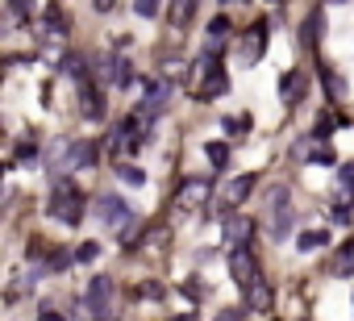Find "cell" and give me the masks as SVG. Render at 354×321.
Masks as SVG:
<instances>
[{"label": "cell", "instance_id": "cell-1", "mask_svg": "<svg viewBox=\"0 0 354 321\" xmlns=\"http://www.w3.org/2000/svg\"><path fill=\"white\" fill-rule=\"evenodd\" d=\"M225 88H229V75H225V67L217 59V50L200 55V63L192 67V92L200 100H217V96H225Z\"/></svg>", "mask_w": 354, "mask_h": 321}, {"label": "cell", "instance_id": "cell-2", "mask_svg": "<svg viewBox=\"0 0 354 321\" xmlns=\"http://www.w3.org/2000/svg\"><path fill=\"white\" fill-rule=\"evenodd\" d=\"M50 217L63 226H79L84 222V192L71 180H55V192H50Z\"/></svg>", "mask_w": 354, "mask_h": 321}, {"label": "cell", "instance_id": "cell-3", "mask_svg": "<svg viewBox=\"0 0 354 321\" xmlns=\"http://www.w3.org/2000/svg\"><path fill=\"white\" fill-rule=\"evenodd\" d=\"M229 276H233V284L246 292L255 280H263L259 276V259H255V250H250V242L246 246H229Z\"/></svg>", "mask_w": 354, "mask_h": 321}, {"label": "cell", "instance_id": "cell-4", "mask_svg": "<svg viewBox=\"0 0 354 321\" xmlns=\"http://www.w3.org/2000/svg\"><path fill=\"white\" fill-rule=\"evenodd\" d=\"M209 196H213V184L209 180H184L179 188H175V213H196V209H205L209 204Z\"/></svg>", "mask_w": 354, "mask_h": 321}, {"label": "cell", "instance_id": "cell-5", "mask_svg": "<svg viewBox=\"0 0 354 321\" xmlns=\"http://www.w3.org/2000/svg\"><path fill=\"white\" fill-rule=\"evenodd\" d=\"M171 92H175L171 84H150V92H146V96L138 100L134 117H138L142 126H155V117H159V113L167 109V104H171Z\"/></svg>", "mask_w": 354, "mask_h": 321}, {"label": "cell", "instance_id": "cell-6", "mask_svg": "<svg viewBox=\"0 0 354 321\" xmlns=\"http://www.w3.org/2000/svg\"><path fill=\"white\" fill-rule=\"evenodd\" d=\"M96 213H100V222H105L109 230H121L125 222H134V213H129V204L121 196H100L96 200Z\"/></svg>", "mask_w": 354, "mask_h": 321}, {"label": "cell", "instance_id": "cell-7", "mask_svg": "<svg viewBox=\"0 0 354 321\" xmlns=\"http://www.w3.org/2000/svg\"><path fill=\"white\" fill-rule=\"evenodd\" d=\"M263 46H267V21H255V25L246 29L242 46H238L242 63H246V67H250V63H259V59H263Z\"/></svg>", "mask_w": 354, "mask_h": 321}, {"label": "cell", "instance_id": "cell-8", "mask_svg": "<svg viewBox=\"0 0 354 321\" xmlns=\"http://www.w3.org/2000/svg\"><path fill=\"white\" fill-rule=\"evenodd\" d=\"M79 113H84L88 121H105V92L96 88V80L79 84Z\"/></svg>", "mask_w": 354, "mask_h": 321}, {"label": "cell", "instance_id": "cell-9", "mask_svg": "<svg viewBox=\"0 0 354 321\" xmlns=\"http://www.w3.org/2000/svg\"><path fill=\"white\" fill-rule=\"evenodd\" d=\"M250 238H255V222L242 217V213H229L225 217V242L229 246H246Z\"/></svg>", "mask_w": 354, "mask_h": 321}, {"label": "cell", "instance_id": "cell-10", "mask_svg": "<svg viewBox=\"0 0 354 321\" xmlns=\"http://www.w3.org/2000/svg\"><path fill=\"white\" fill-rule=\"evenodd\" d=\"M84 300H88V309H92V313H100V309H109V300H113V280H109V276H96V280L88 284Z\"/></svg>", "mask_w": 354, "mask_h": 321}, {"label": "cell", "instance_id": "cell-11", "mask_svg": "<svg viewBox=\"0 0 354 321\" xmlns=\"http://www.w3.org/2000/svg\"><path fill=\"white\" fill-rule=\"evenodd\" d=\"M96 154H100V146H96V142H88V138H79V142H71V154H67V167H71V171L96 167Z\"/></svg>", "mask_w": 354, "mask_h": 321}, {"label": "cell", "instance_id": "cell-12", "mask_svg": "<svg viewBox=\"0 0 354 321\" xmlns=\"http://www.w3.org/2000/svg\"><path fill=\"white\" fill-rule=\"evenodd\" d=\"M267 222H271V226H267V234H271L275 242H283V238L292 234V222H296V213H292V204H275V209L267 213Z\"/></svg>", "mask_w": 354, "mask_h": 321}, {"label": "cell", "instance_id": "cell-13", "mask_svg": "<svg viewBox=\"0 0 354 321\" xmlns=\"http://www.w3.org/2000/svg\"><path fill=\"white\" fill-rule=\"evenodd\" d=\"M250 192H255V176H250V171H246V176H233V180L225 184V192H221V200H225V209H238V204H242V200H246Z\"/></svg>", "mask_w": 354, "mask_h": 321}, {"label": "cell", "instance_id": "cell-14", "mask_svg": "<svg viewBox=\"0 0 354 321\" xmlns=\"http://www.w3.org/2000/svg\"><path fill=\"white\" fill-rule=\"evenodd\" d=\"M275 305V292H271V284L267 280H255L246 288V309H255V313H267Z\"/></svg>", "mask_w": 354, "mask_h": 321}, {"label": "cell", "instance_id": "cell-15", "mask_svg": "<svg viewBox=\"0 0 354 321\" xmlns=\"http://www.w3.org/2000/svg\"><path fill=\"white\" fill-rule=\"evenodd\" d=\"M192 17H196V0H171V5H167V21L175 29H188Z\"/></svg>", "mask_w": 354, "mask_h": 321}, {"label": "cell", "instance_id": "cell-16", "mask_svg": "<svg viewBox=\"0 0 354 321\" xmlns=\"http://www.w3.org/2000/svg\"><path fill=\"white\" fill-rule=\"evenodd\" d=\"M279 96H283V104H296L300 96H305V75H300V71H288V75L279 80Z\"/></svg>", "mask_w": 354, "mask_h": 321}, {"label": "cell", "instance_id": "cell-17", "mask_svg": "<svg viewBox=\"0 0 354 321\" xmlns=\"http://www.w3.org/2000/svg\"><path fill=\"white\" fill-rule=\"evenodd\" d=\"M329 267H333V276H354V238L333 250V263Z\"/></svg>", "mask_w": 354, "mask_h": 321}, {"label": "cell", "instance_id": "cell-18", "mask_svg": "<svg viewBox=\"0 0 354 321\" xmlns=\"http://www.w3.org/2000/svg\"><path fill=\"white\" fill-rule=\"evenodd\" d=\"M167 242H171V230H167V226H155V230H146V234H142L138 246H142L146 254H155V250H163Z\"/></svg>", "mask_w": 354, "mask_h": 321}, {"label": "cell", "instance_id": "cell-19", "mask_svg": "<svg viewBox=\"0 0 354 321\" xmlns=\"http://www.w3.org/2000/svg\"><path fill=\"white\" fill-rule=\"evenodd\" d=\"M67 29H71V21H63L59 5H46V34H50V38H63Z\"/></svg>", "mask_w": 354, "mask_h": 321}, {"label": "cell", "instance_id": "cell-20", "mask_svg": "<svg viewBox=\"0 0 354 321\" xmlns=\"http://www.w3.org/2000/svg\"><path fill=\"white\" fill-rule=\"evenodd\" d=\"M63 71H67V75L75 80V88L92 80V75H88V63H84V55H67V59H63Z\"/></svg>", "mask_w": 354, "mask_h": 321}, {"label": "cell", "instance_id": "cell-21", "mask_svg": "<svg viewBox=\"0 0 354 321\" xmlns=\"http://www.w3.org/2000/svg\"><path fill=\"white\" fill-rule=\"evenodd\" d=\"M205 154H209V163H213L217 171H225V167H229V142H209V146H205Z\"/></svg>", "mask_w": 354, "mask_h": 321}, {"label": "cell", "instance_id": "cell-22", "mask_svg": "<svg viewBox=\"0 0 354 321\" xmlns=\"http://www.w3.org/2000/svg\"><path fill=\"white\" fill-rule=\"evenodd\" d=\"M321 29H325V21H321V13H313V17L305 21V29H300V42H305V46H317V42H321Z\"/></svg>", "mask_w": 354, "mask_h": 321}, {"label": "cell", "instance_id": "cell-23", "mask_svg": "<svg viewBox=\"0 0 354 321\" xmlns=\"http://www.w3.org/2000/svg\"><path fill=\"white\" fill-rule=\"evenodd\" d=\"M117 180L129 184V188H142V184H146V171L134 167V163H117Z\"/></svg>", "mask_w": 354, "mask_h": 321}, {"label": "cell", "instance_id": "cell-24", "mask_svg": "<svg viewBox=\"0 0 354 321\" xmlns=\"http://www.w3.org/2000/svg\"><path fill=\"white\" fill-rule=\"evenodd\" d=\"M134 80H138V71H134V63L129 59H117V88H134Z\"/></svg>", "mask_w": 354, "mask_h": 321}, {"label": "cell", "instance_id": "cell-25", "mask_svg": "<svg viewBox=\"0 0 354 321\" xmlns=\"http://www.w3.org/2000/svg\"><path fill=\"white\" fill-rule=\"evenodd\" d=\"M325 242H329L325 230H305V234H300V250H317V246H325Z\"/></svg>", "mask_w": 354, "mask_h": 321}, {"label": "cell", "instance_id": "cell-26", "mask_svg": "<svg viewBox=\"0 0 354 321\" xmlns=\"http://www.w3.org/2000/svg\"><path fill=\"white\" fill-rule=\"evenodd\" d=\"M225 134H229V138H242V134H250V117H246V113H238V117H225Z\"/></svg>", "mask_w": 354, "mask_h": 321}, {"label": "cell", "instance_id": "cell-27", "mask_svg": "<svg viewBox=\"0 0 354 321\" xmlns=\"http://www.w3.org/2000/svg\"><path fill=\"white\" fill-rule=\"evenodd\" d=\"M321 80H325V92H329V96H346V84H342V75H333L329 67H321Z\"/></svg>", "mask_w": 354, "mask_h": 321}, {"label": "cell", "instance_id": "cell-28", "mask_svg": "<svg viewBox=\"0 0 354 321\" xmlns=\"http://www.w3.org/2000/svg\"><path fill=\"white\" fill-rule=\"evenodd\" d=\"M338 188H342V196L354 192V163H342V167H338Z\"/></svg>", "mask_w": 354, "mask_h": 321}, {"label": "cell", "instance_id": "cell-29", "mask_svg": "<svg viewBox=\"0 0 354 321\" xmlns=\"http://www.w3.org/2000/svg\"><path fill=\"white\" fill-rule=\"evenodd\" d=\"M333 126H342V117H338V113H321L313 134H317V138H329V130H333Z\"/></svg>", "mask_w": 354, "mask_h": 321}, {"label": "cell", "instance_id": "cell-30", "mask_svg": "<svg viewBox=\"0 0 354 321\" xmlns=\"http://www.w3.org/2000/svg\"><path fill=\"white\" fill-rule=\"evenodd\" d=\"M275 204H292V192H288V184H275V188L267 192V209H275Z\"/></svg>", "mask_w": 354, "mask_h": 321}, {"label": "cell", "instance_id": "cell-31", "mask_svg": "<svg viewBox=\"0 0 354 321\" xmlns=\"http://www.w3.org/2000/svg\"><path fill=\"white\" fill-rule=\"evenodd\" d=\"M309 163H317V167H333V150H329V146H317V150L309 154Z\"/></svg>", "mask_w": 354, "mask_h": 321}, {"label": "cell", "instance_id": "cell-32", "mask_svg": "<svg viewBox=\"0 0 354 321\" xmlns=\"http://www.w3.org/2000/svg\"><path fill=\"white\" fill-rule=\"evenodd\" d=\"M100 254V242H79V250H75V263H92Z\"/></svg>", "mask_w": 354, "mask_h": 321}, {"label": "cell", "instance_id": "cell-33", "mask_svg": "<svg viewBox=\"0 0 354 321\" xmlns=\"http://www.w3.org/2000/svg\"><path fill=\"white\" fill-rule=\"evenodd\" d=\"M184 296H188V300H200V296H205V280H196V276L184 280Z\"/></svg>", "mask_w": 354, "mask_h": 321}, {"label": "cell", "instance_id": "cell-34", "mask_svg": "<svg viewBox=\"0 0 354 321\" xmlns=\"http://www.w3.org/2000/svg\"><path fill=\"white\" fill-rule=\"evenodd\" d=\"M142 300H163L167 292H163V284H155V280H150V284H142V292H138Z\"/></svg>", "mask_w": 354, "mask_h": 321}, {"label": "cell", "instance_id": "cell-35", "mask_svg": "<svg viewBox=\"0 0 354 321\" xmlns=\"http://www.w3.org/2000/svg\"><path fill=\"white\" fill-rule=\"evenodd\" d=\"M134 13L138 17H155L159 13V0H134Z\"/></svg>", "mask_w": 354, "mask_h": 321}, {"label": "cell", "instance_id": "cell-36", "mask_svg": "<svg viewBox=\"0 0 354 321\" xmlns=\"http://www.w3.org/2000/svg\"><path fill=\"white\" fill-rule=\"evenodd\" d=\"M217 321H246V313H242V309H221Z\"/></svg>", "mask_w": 354, "mask_h": 321}, {"label": "cell", "instance_id": "cell-37", "mask_svg": "<svg viewBox=\"0 0 354 321\" xmlns=\"http://www.w3.org/2000/svg\"><path fill=\"white\" fill-rule=\"evenodd\" d=\"M9 9H13V17L21 21V17H25V9H29V0H9Z\"/></svg>", "mask_w": 354, "mask_h": 321}, {"label": "cell", "instance_id": "cell-38", "mask_svg": "<svg viewBox=\"0 0 354 321\" xmlns=\"http://www.w3.org/2000/svg\"><path fill=\"white\" fill-rule=\"evenodd\" d=\"M17 158H21V163H34L38 150H34V146H21V150H17Z\"/></svg>", "mask_w": 354, "mask_h": 321}, {"label": "cell", "instance_id": "cell-39", "mask_svg": "<svg viewBox=\"0 0 354 321\" xmlns=\"http://www.w3.org/2000/svg\"><path fill=\"white\" fill-rule=\"evenodd\" d=\"M113 5H117V0H92V9H96V13H109Z\"/></svg>", "mask_w": 354, "mask_h": 321}, {"label": "cell", "instance_id": "cell-40", "mask_svg": "<svg viewBox=\"0 0 354 321\" xmlns=\"http://www.w3.org/2000/svg\"><path fill=\"white\" fill-rule=\"evenodd\" d=\"M38 321H63V317H59L55 309H42V313H38Z\"/></svg>", "mask_w": 354, "mask_h": 321}, {"label": "cell", "instance_id": "cell-41", "mask_svg": "<svg viewBox=\"0 0 354 321\" xmlns=\"http://www.w3.org/2000/svg\"><path fill=\"white\" fill-rule=\"evenodd\" d=\"M96 321H117V317L113 313H96Z\"/></svg>", "mask_w": 354, "mask_h": 321}, {"label": "cell", "instance_id": "cell-42", "mask_svg": "<svg viewBox=\"0 0 354 321\" xmlns=\"http://www.w3.org/2000/svg\"><path fill=\"white\" fill-rule=\"evenodd\" d=\"M167 321H192V317H188V313H179V317H167Z\"/></svg>", "mask_w": 354, "mask_h": 321}, {"label": "cell", "instance_id": "cell-43", "mask_svg": "<svg viewBox=\"0 0 354 321\" xmlns=\"http://www.w3.org/2000/svg\"><path fill=\"white\" fill-rule=\"evenodd\" d=\"M221 5H242V0H221Z\"/></svg>", "mask_w": 354, "mask_h": 321}, {"label": "cell", "instance_id": "cell-44", "mask_svg": "<svg viewBox=\"0 0 354 321\" xmlns=\"http://www.w3.org/2000/svg\"><path fill=\"white\" fill-rule=\"evenodd\" d=\"M338 5H342V0H338Z\"/></svg>", "mask_w": 354, "mask_h": 321}]
</instances>
